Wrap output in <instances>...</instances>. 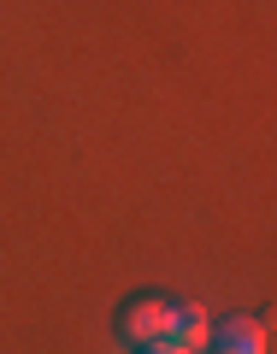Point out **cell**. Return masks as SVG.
Masks as SVG:
<instances>
[{
    "instance_id": "6da1fadb",
    "label": "cell",
    "mask_w": 277,
    "mask_h": 354,
    "mask_svg": "<svg viewBox=\"0 0 277 354\" xmlns=\"http://www.w3.org/2000/svg\"><path fill=\"white\" fill-rule=\"evenodd\" d=\"M118 330H124V342H136V348L165 342V337H171V301H160V295H136V301L118 313Z\"/></svg>"
},
{
    "instance_id": "7a4b0ae2",
    "label": "cell",
    "mask_w": 277,
    "mask_h": 354,
    "mask_svg": "<svg viewBox=\"0 0 277 354\" xmlns=\"http://www.w3.org/2000/svg\"><path fill=\"white\" fill-rule=\"evenodd\" d=\"M207 342H213V354H265V319H230Z\"/></svg>"
},
{
    "instance_id": "3957f363",
    "label": "cell",
    "mask_w": 277,
    "mask_h": 354,
    "mask_svg": "<svg viewBox=\"0 0 277 354\" xmlns=\"http://www.w3.org/2000/svg\"><path fill=\"white\" fill-rule=\"evenodd\" d=\"M207 337H213V325H207V313L201 307H171V348H183V354H201L207 348Z\"/></svg>"
},
{
    "instance_id": "277c9868",
    "label": "cell",
    "mask_w": 277,
    "mask_h": 354,
    "mask_svg": "<svg viewBox=\"0 0 277 354\" xmlns=\"http://www.w3.org/2000/svg\"><path fill=\"white\" fill-rule=\"evenodd\" d=\"M142 354H183V348H171V342H153V348H142Z\"/></svg>"
}]
</instances>
